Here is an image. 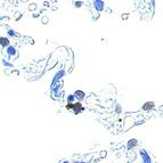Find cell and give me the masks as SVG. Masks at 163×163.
I'll list each match as a JSON object with an SVG mask.
<instances>
[{"instance_id": "1", "label": "cell", "mask_w": 163, "mask_h": 163, "mask_svg": "<svg viewBox=\"0 0 163 163\" xmlns=\"http://www.w3.org/2000/svg\"><path fill=\"white\" fill-rule=\"evenodd\" d=\"M68 108H74L75 110V113H78V112H80L82 110L81 104H71L70 106H68Z\"/></svg>"}]
</instances>
